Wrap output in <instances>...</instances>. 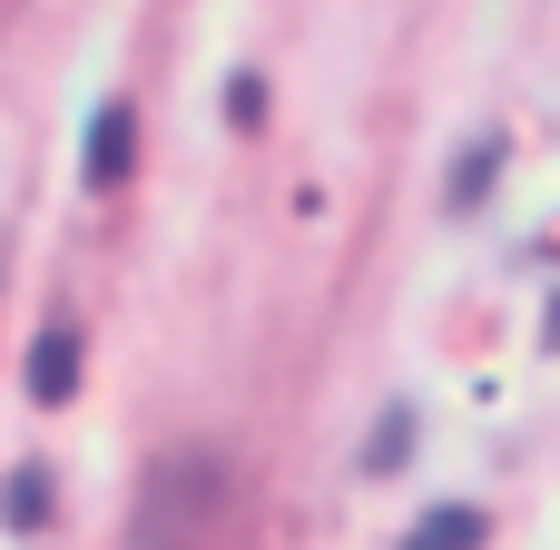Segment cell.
<instances>
[{
    "mask_svg": "<svg viewBox=\"0 0 560 550\" xmlns=\"http://www.w3.org/2000/svg\"><path fill=\"white\" fill-rule=\"evenodd\" d=\"M404 443H413V413H384V433H374V463H364V472H394V453H404Z\"/></svg>",
    "mask_w": 560,
    "mask_h": 550,
    "instance_id": "cell-5",
    "label": "cell"
},
{
    "mask_svg": "<svg viewBox=\"0 0 560 550\" xmlns=\"http://www.w3.org/2000/svg\"><path fill=\"white\" fill-rule=\"evenodd\" d=\"M128 157H138V108H128V98H108V108L89 118V157H79V177H89V187H118V177H128Z\"/></svg>",
    "mask_w": 560,
    "mask_h": 550,
    "instance_id": "cell-1",
    "label": "cell"
},
{
    "mask_svg": "<svg viewBox=\"0 0 560 550\" xmlns=\"http://www.w3.org/2000/svg\"><path fill=\"white\" fill-rule=\"evenodd\" d=\"M0 512H10V531H39V512H49V482H39V472H10Z\"/></svg>",
    "mask_w": 560,
    "mask_h": 550,
    "instance_id": "cell-4",
    "label": "cell"
},
{
    "mask_svg": "<svg viewBox=\"0 0 560 550\" xmlns=\"http://www.w3.org/2000/svg\"><path fill=\"white\" fill-rule=\"evenodd\" d=\"M404 550H482V512H472V502H443V512L413 522V541H404Z\"/></svg>",
    "mask_w": 560,
    "mask_h": 550,
    "instance_id": "cell-3",
    "label": "cell"
},
{
    "mask_svg": "<svg viewBox=\"0 0 560 550\" xmlns=\"http://www.w3.org/2000/svg\"><path fill=\"white\" fill-rule=\"evenodd\" d=\"M30 394H39V403H69V394H79V335H69V325H49V335L30 344Z\"/></svg>",
    "mask_w": 560,
    "mask_h": 550,
    "instance_id": "cell-2",
    "label": "cell"
}]
</instances>
